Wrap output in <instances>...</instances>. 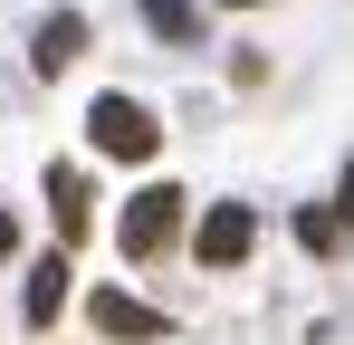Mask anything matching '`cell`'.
Listing matches in <instances>:
<instances>
[{"mask_svg":"<svg viewBox=\"0 0 354 345\" xmlns=\"http://www.w3.org/2000/svg\"><path fill=\"white\" fill-rule=\"evenodd\" d=\"M144 29L173 39V48H201V10H192V0H144Z\"/></svg>","mask_w":354,"mask_h":345,"instance_id":"cell-8","label":"cell"},{"mask_svg":"<svg viewBox=\"0 0 354 345\" xmlns=\"http://www.w3.org/2000/svg\"><path fill=\"white\" fill-rule=\"evenodd\" d=\"M249 249H259V211H249V202H211L201 230H192V259H201V269H239Z\"/></svg>","mask_w":354,"mask_h":345,"instance_id":"cell-4","label":"cell"},{"mask_svg":"<svg viewBox=\"0 0 354 345\" xmlns=\"http://www.w3.org/2000/svg\"><path fill=\"white\" fill-rule=\"evenodd\" d=\"M182 221H192V192H182V182H144V192L124 202V221H115V249L144 269V259H163L182 240Z\"/></svg>","mask_w":354,"mask_h":345,"instance_id":"cell-1","label":"cell"},{"mask_svg":"<svg viewBox=\"0 0 354 345\" xmlns=\"http://www.w3.org/2000/svg\"><path fill=\"white\" fill-rule=\"evenodd\" d=\"M86 144L106 163H153L163 154V125H153V106H134V96H96L86 106Z\"/></svg>","mask_w":354,"mask_h":345,"instance_id":"cell-2","label":"cell"},{"mask_svg":"<svg viewBox=\"0 0 354 345\" xmlns=\"http://www.w3.org/2000/svg\"><path fill=\"white\" fill-rule=\"evenodd\" d=\"M326 211H335V230L354 221V154H345V172H335V202H326Z\"/></svg>","mask_w":354,"mask_h":345,"instance_id":"cell-10","label":"cell"},{"mask_svg":"<svg viewBox=\"0 0 354 345\" xmlns=\"http://www.w3.org/2000/svg\"><path fill=\"white\" fill-rule=\"evenodd\" d=\"M58 307H67V249H48V259L29 269V297H19V317H29V326H58Z\"/></svg>","mask_w":354,"mask_h":345,"instance_id":"cell-7","label":"cell"},{"mask_svg":"<svg viewBox=\"0 0 354 345\" xmlns=\"http://www.w3.org/2000/svg\"><path fill=\"white\" fill-rule=\"evenodd\" d=\"M77 48H86V19H77V10H48V19H39V39H29V67H39V77H67Z\"/></svg>","mask_w":354,"mask_h":345,"instance_id":"cell-5","label":"cell"},{"mask_svg":"<svg viewBox=\"0 0 354 345\" xmlns=\"http://www.w3.org/2000/svg\"><path fill=\"white\" fill-rule=\"evenodd\" d=\"M10 249H19V221H10V211H0V259H10Z\"/></svg>","mask_w":354,"mask_h":345,"instance_id":"cell-11","label":"cell"},{"mask_svg":"<svg viewBox=\"0 0 354 345\" xmlns=\"http://www.w3.org/2000/svg\"><path fill=\"white\" fill-rule=\"evenodd\" d=\"M221 10H259V0H221Z\"/></svg>","mask_w":354,"mask_h":345,"instance_id":"cell-12","label":"cell"},{"mask_svg":"<svg viewBox=\"0 0 354 345\" xmlns=\"http://www.w3.org/2000/svg\"><path fill=\"white\" fill-rule=\"evenodd\" d=\"M86 326H96L106 345H163L173 336V317L144 307V297H124V288H96V297H86Z\"/></svg>","mask_w":354,"mask_h":345,"instance_id":"cell-3","label":"cell"},{"mask_svg":"<svg viewBox=\"0 0 354 345\" xmlns=\"http://www.w3.org/2000/svg\"><path fill=\"white\" fill-rule=\"evenodd\" d=\"M297 240H306L316 259H335V240H345V230H335V211H297Z\"/></svg>","mask_w":354,"mask_h":345,"instance_id":"cell-9","label":"cell"},{"mask_svg":"<svg viewBox=\"0 0 354 345\" xmlns=\"http://www.w3.org/2000/svg\"><path fill=\"white\" fill-rule=\"evenodd\" d=\"M48 202H58V240H86L96 230V192H86L77 163H48Z\"/></svg>","mask_w":354,"mask_h":345,"instance_id":"cell-6","label":"cell"}]
</instances>
